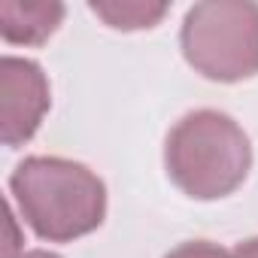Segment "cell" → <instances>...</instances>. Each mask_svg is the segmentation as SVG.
<instances>
[{"label": "cell", "mask_w": 258, "mask_h": 258, "mask_svg": "<svg viewBox=\"0 0 258 258\" xmlns=\"http://www.w3.org/2000/svg\"><path fill=\"white\" fill-rule=\"evenodd\" d=\"M10 191L31 231L49 243L85 237L106 216V185L79 161L25 158L10 176Z\"/></svg>", "instance_id": "cell-1"}, {"label": "cell", "mask_w": 258, "mask_h": 258, "mask_svg": "<svg viewBox=\"0 0 258 258\" xmlns=\"http://www.w3.org/2000/svg\"><path fill=\"white\" fill-rule=\"evenodd\" d=\"M164 167L182 195L195 201H219L246 182L252 146L246 131L228 112L195 109L167 134Z\"/></svg>", "instance_id": "cell-2"}, {"label": "cell", "mask_w": 258, "mask_h": 258, "mask_svg": "<svg viewBox=\"0 0 258 258\" xmlns=\"http://www.w3.org/2000/svg\"><path fill=\"white\" fill-rule=\"evenodd\" d=\"M185 61L213 82L258 76V4L204 0L195 4L179 31Z\"/></svg>", "instance_id": "cell-3"}, {"label": "cell", "mask_w": 258, "mask_h": 258, "mask_svg": "<svg viewBox=\"0 0 258 258\" xmlns=\"http://www.w3.org/2000/svg\"><path fill=\"white\" fill-rule=\"evenodd\" d=\"M49 79L37 61L7 55L0 61V137L16 149L28 143L49 112Z\"/></svg>", "instance_id": "cell-4"}, {"label": "cell", "mask_w": 258, "mask_h": 258, "mask_svg": "<svg viewBox=\"0 0 258 258\" xmlns=\"http://www.w3.org/2000/svg\"><path fill=\"white\" fill-rule=\"evenodd\" d=\"M64 22L55 0H0V34L16 46H43Z\"/></svg>", "instance_id": "cell-5"}, {"label": "cell", "mask_w": 258, "mask_h": 258, "mask_svg": "<svg viewBox=\"0 0 258 258\" xmlns=\"http://www.w3.org/2000/svg\"><path fill=\"white\" fill-rule=\"evenodd\" d=\"M106 28L115 31H143L155 28L167 16V4H152V0H97L88 7Z\"/></svg>", "instance_id": "cell-6"}, {"label": "cell", "mask_w": 258, "mask_h": 258, "mask_svg": "<svg viewBox=\"0 0 258 258\" xmlns=\"http://www.w3.org/2000/svg\"><path fill=\"white\" fill-rule=\"evenodd\" d=\"M164 258H234V252L222 249V246H216L210 240H188V243L170 249Z\"/></svg>", "instance_id": "cell-7"}, {"label": "cell", "mask_w": 258, "mask_h": 258, "mask_svg": "<svg viewBox=\"0 0 258 258\" xmlns=\"http://www.w3.org/2000/svg\"><path fill=\"white\" fill-rule=\"evenodd\" d=\"M231 252H234V258H258V237H249V240L237 243Z\"/></svg>", "instance_id": "cell-8"}, {"label": "cell", "mask_w": 258, "mask_h": 258, "mask_svg": "<svg viewBox=\"0 0 258 258\" xmlns=\"http://www.w3.org/2000/svg\"><path fill=\"white\" fill-rule=\"evenodd\" d=\"M19 258H61L55 252H46V249H31V252H22Z\"/></svg>", "instance_id": "cell-9"}]
</instances>
